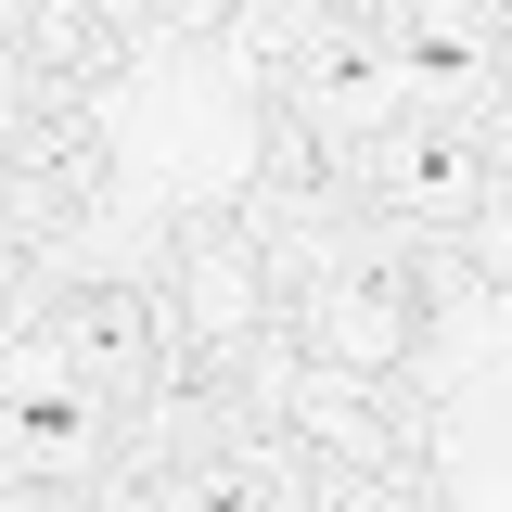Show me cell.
<instances>
[{
    "label": "cell",
    "mask_w": 512,
    "mask_h": 512,
    "mask_svg": "<svg viewBox=\"0 0 512 512\" xmlns=\"http://www.w3.org/2000/svg\"><path fill=\"white\" fill-rule=\"evenodd\" d=\"M410 269H397V256H333V269H320V295H308V346L320 359H333V372H397V359H410Z\"/></svg>",
    "instance_id": "obj_4"
},
{
    "label": "cell",
    "mask_w": 512,
    "mask_h": 512,
    "mask_svg": "<svg viewBox=\"0 0 512 512\" xmlns=\"http://www.w3.org/2000/svg\"><path fill=\"white\" fill-rule=\"evenodd\" d=\"M384 52H397L410 116H461V128H474V103L500 90V26H474V13H397Z\"/></svg>",
    "instance_id": "obj_6"
},
{
    "label": "cell",
    "mask_w": 512,
    "mask_h": 512,
    "mask_svg": "<svg viewBox=\"0 0 512 512\" xmlns=\"http://www.w3.org/2000/svg\"><path fill=\"white\" fill-rule=\"evenodd\" d=\"M103 436H116V397L52 346V320H26L13 333V372H0V461L26 487H77L103 461Z\"/></svg>",
    "instance_id": "obj_1"
},
{
    "label": "cell",
    "mask_w": 512,
    "mask_h": 512,
    "mask_svg": "<svg viewBox=\"0 0 512 512\" xmlns=\"http://www.w3.org/2000/svg\"><path fill=\"white\" fill-rule=\"evenodd\" d=\"M52 346L103 384V397H141L154 359H167V308H154L141 282H77V295H52Z\"/></svg>",
    "instance_id": "obj_5"
},
{
    "label": "cell",
    "mask_w": 512,
    "mask_h": 512,
    "mask_svg": "<svg viewBox=\"0 0 512 512\" xmlns=\"http://www.w3.org/2000/svg\"><path fill=\"white\" fill-rule=\"evenodd\" d=\"M154 512H295V461L256 448V436H218V448H192L180 474H167Z\"/></svg>",
    "instance_id": "obj_7"
},
{
    "label": "cell",
    "mask_w": 512,
    "mask_h": 512,
    "mask_svg": "<svg viewBox=\"0 0 512 512\" xmlns=\"http://www.w3.org/2000/svg\"><path fill=\"white\" fill-rule=\"evenodd\" d=\"M167 13H231V0H167Z\"/></svg>",
    "instance_id": "obj_13"
},
{
    "label": "cell",
    "mask_w": 512,
    "mask_h": 512,
    "mask_svg": "<svg viewBox=\"0 0 512 512\" xmlns=\"http://www.w3.org/2000/svg\"><path fill=\"white\" fill-rule=\"evenodd\" d=\"M359 192H372L397 231H474L487 192H500V167L474 154L461 116H397L384 141H359Z\"/></svg>",
    "instance_id": "obj_2"
},
{
    "label": "cell",
    "mask_w": 512,
    "mask_h": 512,
    "mask_svg": "<svg viewBox=\"0 0 512 512\" xmlns=\"http://www.w3.org/2000/svg\"><path fill=\"white\" fill-rule=\"evenodd\" d=\"M320 512H436V500H423V474H397V461H359V474H346Z\"/></svg>",
    "instance_id": "obj_9"
},
{
    "label": "cell",
    "mask_w": 512,
    "mask_h": 512,
    "mask_svg": "<svg viewBox=\"0 0 512 512\" xmlns=\"http://www.w3.org/2000/svg\"><path fill=\"white\" fill-rule=\"evenodd\" d=\"M397 13H474V26H500V0H397Z\"/></svg>",
    "instance_id": "obj_12"
},
{
    "label": "cell",
    "mask_w": 512,
    "mask_h": 512,
    "mask_svg": "<svg viewBox=\"0 0 512 512\" xmlns=\"http://www.w3.org/2000/svg\"><path fill=\"white\" fill-rule=\"evenodd\" d=\"M320 192H333V154H320V128L269 141V180H256V205H269V218H308Z\"/></svg>",
    "instance_id": "obj_8"
},
{
    "label": "cell",
    "mask_w": 512,
    "mask_h": 512,
    "mask_svg": "<svg viewBox=\"0 0 512 512\" xmlns=\"http://www.w3.org/2000/svg\"><path fill=\"white\" fill-rule=\"evenodd\" d=\"M474 256H487V282H512V167H500V192H487V218H474Z\"/></svg>",
    "instance_id": "obj_10"
},
{
    "label": "cell",
    "mask_w": 512,
    "mask_h": 512,
    "mask_svg": "<svg viewBox=\"0 0 512 512\" xmlns=\"http://www.w3.org/2000/svg\"><path fill=\"white\" fill-rule=\"evenodd\" d=\"M295 116L333 128V141H384V128L410 116L384 26H308V39H295Z\"/></svg>",
    "instance_id": "obj_3"
},
{
    "label": "cell",
    "mask_w": 512,
    "mask_h": 512,
    "mask_svg": "<svg viewBox=\"0 0 512 512\" xmlns=\"http://www.w3.org/2000/svg\"><path fill=\"white\" fill-rule=\"evenodd\" d=\"M90 13H116V0H26V26H90Z\"/></svg>",
    "instance_id": "obj_11"
}]
</instances>
